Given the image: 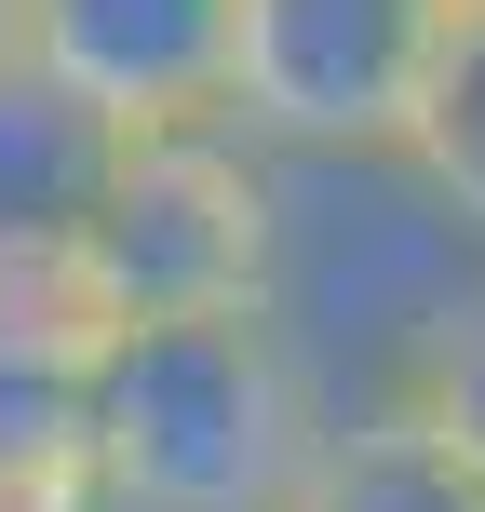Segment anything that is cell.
<instances>
[{"instance_id": "obj_5", "label": "cell", "mask_w": 485, "mask_h": 512, "mask_svg": "<svg viewBox=\"0 0 485 512\" xmlns=\"http://www.w3.org/2000/svg\"><path fill=\"white\" fill-rule=\"evenodd\" d=\"M95 378H108V310L81 297V270H0V499L81 512Z\"/></svg>"}, {"instance_id": "obj_8", "label": "cell", "mask_w": 485, "mask_h": 512, "mask_svg": "<svg viewBox=\"0 0 485 512\" xmlns=\"http://www.w3.org/2000/svg\"><path fill=\"white\" fill-rule=\"evenodd\" d=\"M418 189L445 203V230L485 256V0H459V27H445L432 54V95H418V135H405Z\"/></svg>"}, {"instance_id": "obj_2", "label": "cell", "mask_w": 485, "mask_h": 512, "mask_svg": "<svg viewBox=\"0 0 485 512\" xmlns=\"http://www.w3.org/2000/svg\"><path fill=\"white\" fill-rule=\"evenodd\" d=\"M270 256H283L270 149L243 122H189L122 149L68 270L108 324H176V310H270Z\"/></svg>"}, {"instance_id": "obj_7", "label": "cell", "mask_w": 485, "mask_h": 512, "mask_svg": "<svg viewBox=\"0 0 485 512\" xmlns=\"http://www.w3.org/2000/svg\"><path fill=\"white\" fill-rule=\"evenodd\" d=\"M283 512H485V472H472L418 405H351V418L324 432V459L297 472Z\"/></svg>"}, {"instance_id": "obj_3", "label": "cell", "mask_w": 485, "mask_h": 512, "mask_svg": "<svg viewBox=\"0 0 485 512\" xmlns=\"http://www.w3.org/2000/svg\"><path fill=\"white\" fill-rule=\"evenodd\" d=\"M459 0H243L230 122L283 162H378L418 135Z\"/></svg>"}, {"instance_id": "obj_10", "label": "cell", "mask_w": 485, "mask_h": 512, "mask_svg": "<svg viewBox=\"0 0 485 512\" xmlns=\"http://www.w3.org/2000/svg\"><path fill=\"white\" fill-rule=\"evenodd\" d=\"M0 54H14V0H0Z\"/></svg>"}, {"instance_id": "obj_11", "label": "cell", "mask_w": 485, "mask_h": 512, "mask_svg": "<svg viewBox=\"0 0 485 512\" xmlns=\"http://www.w3.org/2000/svg\"><path fill=\"white\" fill-rule=\"evenodd\" d=\"M0 512H27V499H0Z\"/></svg>"}, {"instance_id": "obj_4", "label": "cell", "mask_w": 485, "mask_h": 512, "mask_svg": "<svg viewBox=\"0 0 485 512\" xmlns=\"http://www.w3.org/2000/svg\"><path fill=\"white\" fill-rule=\"evenodd\" d=\"M14 54L122 135H189L230 122L243 0H14Z\"/></svg>"}, {"instance_id": "obj_9", "label": "cell", "mask_w": 485, "mask_h": 512, "mask_svg": "<svg viewBox=\"0 0 485 512\" xmlns=\"http://www.w3.org/2000/svg\"><path fill=\"white\" fill-rule=\"evenodd\" d=\"M405 405L485 472V256L459 270V297L432 310V337H418V364H405Z\"/></svg>"}, {"instance_id": "obj_1", "label": "cell", "mask_w": 485, "mask_h": 512, "mask_svg": "<svg viewBox=\"0 0 485 512\" xmlns=\"http://www.w3.org/2000/svg\"><path fill=\"white\" fill-rule=\"evenodd\" d=\"M324 432H337V391L297 364L270 310L108 324L81 512H283Z\"/></svg>"}, {"instance_id": "obj_6", "label": "cell", "mask_w": 485, "mask_h": 512, "mask_svg": "<svg viewBox=\"0 0 485 512\" xmlns=\"http://www.w3.org/2000/svg\"><path fill=\"white\" fill-rule=\"evenodd\" d=\"M122 149H135L122 122H95L68 81L0 54V270H68L108 176H122Z\"/></svg>"}]
</instances>
